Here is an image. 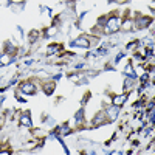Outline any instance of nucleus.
Segmentation results:
<instances>
[{"mask_svg":"<svg viewBox=\"0 0 155 155\" xmlns=\"http://www.w3.org/2000/svg\"><path fill=\"white\" fill-rule=\"evenodd\" d=\"M120 27H121L120 17L113 16V17L107 19V22H106V33H116V31L120 30Z\"/></svg>","mask_w":155,"mask_h":155,"instance_id":"f257e3e1","label":"nucleus"},{"mask_svg":"<svg viewBox=\"0 0 155 155\" xmlns=\"http://www.w3.org/2000/svg\"><path fill=\"white\" fill-rule=\"evenodd\" d=\"M90 42L87 37H79V39H74V41L70 42V47H82V48H88Z\"/></svg>","mask_w":155,"mask_h":155,"instance_id":"f03ea898","label":"nucleus"},{"mask_svg":"<svg viewBox=\"0 0 155 155\" xmlns=\"http://www.w3.org/2000/svg\"><path fill=\"white\" fill-rule=\"evenodd\" d=\"M20 90H22L25 95H34L36 93V85L31 84V82H23L20 85Z\"/></svg>","mask_w":155,"mask_h":155,"instance_id":"7ed1b4c3","label":"nucleus"},{"mask_svg":"<svg viewBox=\"0 0 155 155\" xmlns=\"http://www.w3.org/2000/svg\"><path fill=\"white\" fill-rule=\"evenodd\" d=\"M118 113H120V106H113V107L107 109V116L110 120H115L116 116H118Z\"/></svg>","mask_w":155,"mask_h":155,"instance_id":"20e7f679","label":"nucleus"},{"mask_svg":"<svg viewBox=\"0 0 155 155\" xmlns=\"http://www.w3.org/2000/svg\"><path fill=\"white\" fill-rule=\"evenodd\" d=\"M150 22H152V20H150L149 17H140V19L137 20V25H138V28H146V27H149Z\"/></svg>","mask_w":155,"mask_h":155,"instance_id":"39448f33","label":"nucleus"},{"mask_svg":"<svg viewBox=\"0 0 155 155\" xmlns=\"http://www.w3.org/2000/svg\"><path fill=\"white\" fill-rule=\"evenodd\" d=\"M126 99H127V95H118V96H115V98H113V106H121V104H124Z\"/></svg>","mask_w":155,"mask_h":155,"instance_id":"423d86ee","label":"nucleus"},{"mask_svg":"<svg viewBox=\"0 0 155 155\" xmlns=\"http://www.w3.org/2000/svg\"><path fill=\"white\" fill-rule=\"evenodd\" d=\"M20 124L25 126V127H31V126H33V123H31V120H30L28 115H23V116H22V118H20Z\"/></svg>","mask_w":155,"mask_h":155,"instance_id":"0eeeda50","label":"nucleus"},{"mask_svg":"<svg viewBox=\"0 0 155 155\" xmlns=\"http://www.w3.org/2000/svg\"><path fill=\"white\" fill-rule=\"evenodd\" d=\"M124 74H127L130 79H137V74L134 73V70H132V64H129V65L126 67V71H124Z\"/></svg>","mask_w":155,"mask_h":155,"instance_id":"6e6552de","label":"nucleus"},{"mask_svg":"<svg viewBox=\"0 0 155 155\" xmlns=\"http://www.w3.org/2000/svg\"><path fill=\"white\" fill-rule=\"evenodd\" d=\"M14 61V59H12ZM11 59H9V56L8 54H0V67L2 65H6V64H9V62H12Z\"/></svg>","mask_w":155,"mask_h":155,"instance_id":"1a4fd4ad","label":"nucleus"},{"mask_svg":"<svg viewBox=\"0 0 155 155\" xmlns=\"http://www.w3.org/2000/svg\"><path fill=\"white\" fill-rule=\"evenodd\" d=\"M62 47L59 45V44H54V45H50L48 47V54H54V53H58V51L61 50Z\"/></svg>","mask_w":155,"mask_h":155,"instance_id":"9d476101","label":"nucleus"},{"mask_svg":"<svg viewBox=\"0 0 155 155\" xmlns=\"http://www.w3.org/2000/svg\"><path fill=\"white\" fill-rule=\"evenodd\" d=\"M54 87H56V85H54L53 82H51V84H47V85H45V93H47V95H51V93L54 92Z\"/></svg>","mask_w":155,"mask_h":155,"instance_id":"9b49d317","label":"nucleus"},{"mask_svg":"<svg viewBox=\"0 0 155 155\" xmlns=\"http://www.w3.org/2000/svg\"><path fill=\"white\" fill-rule=\"evenodd\" d=\"M58 132H61V134H64V135H65V134H68V132H70V127H68L67 124H64V126L58 127Z\"/></svg>","mask_w":155,"mask_h":155,"instance_id":"f8f14e48","label":"nucleus"},{"mask_svg":"<svg viewBox=\"0 0 155 155\" xmlns=\"http://www.w3.org/2000/svg\"><path fill=\"white\" fill-rule=\"evenodd\" d=\"M84 118V110H79L76 113V116H74V121H81Z\"/></svg>","mask_w":155,"mask_h":155,"instance_id":"ddd939ff","label":"nucleus"},{"mask_svg":"<svg viewBox=\"0 0 155 155\" xmlns=\"http://www.w3.org/2000/svg\"><path fill=\"white\" fill-rule=\"evenodd\" d=\"M123 58H124V53H120L118 56H116V59H115V64H118V62H120Z\"/></svg>","mask_w":155,"mask_h":155,"instance_id":"4468645a","label":"nucleus"},{"mask_svg":"<svg viewBox=\"0 0 155 155\" xmlns=\"http://www.w3.org/2000/svg\"><path fill=\"white\" fill-rule=\"evenodd\" d=\"M147 79H149V74H143V76H141V82H147Z\"/></svg>","mask_w":155,"mask_h":155,"instance_id":"2eb2a0df","label":"nucleus"},{"mask_svg":"<svg viewBox=\"0 0 155 155\" xmlns=\"http://www.w3.org/2000/svg\"><path fill=\"white\" fill-rule=\"evenodd\" d=\"M106 22H107V19H106V17H101V19L98 20V23H99V25H106Z\"/></svg>","mask_w":155,"mask_h":155,"instance_id":"dca6fc26","label":"nucleus"},{"mask_svg":"<svg viewBox=\"0 0 155 155\" xmlns=\"http://www.w3.org/2000/svg\"><path fill=\"white\" fill-rule=\"evenodd\" d=\"M54 31H56L54 28H51V30H48V31H47V34H48V36H50V34H54Z\"/></svg>","mask_w":155,"mask_h":155,"instance_id":"f3484780","label":"nucleus"},{"mask_svg":"<svg viewBox=\"0 0 155 155\" xmlns=\"http://www.w3.org/2000/svg\"><path fill=\"white\" fill-rule=\"evenodd\" d=\"M2 102H3V96H0V104H2Z\"/></svg>","mask_w":155,"mask_h":155,"instance_id":"a211bd4d","label":"nucleus"},{"mask_svg":"<svg viewBox=\"0 0 155 155\" xmlns=\"http://www.w3.org/2000/svg\"><path fill=\"white\" fill-rule=\"evenodd\" d=\"M109 2H118V0H109Z\"/></svg>","mask_w":155,"mask_h":155,"instance_id":"6ab92c4d","label":"nucleus"}]
</instances>
